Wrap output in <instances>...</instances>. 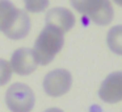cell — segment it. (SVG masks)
I'll return each mask as SVG.
<instances>
[{"instance_id":"6da1fadb","label":"cell","mask_w":122,"mask_h":112,"mask_svg":"<svg viewBox=\"0 0 122 112\" xmlns=\"http://www.w3.org/2000/svg\"><path fill=\"white\" fill-rule=\"evenodd\" d=\"M32 21L25 11L9 0H0V32L11 40H22L30 32Z\"/></svg>"},{"instance_id":"7a4b0ae2","label":"cell","mask_w":122,"mask_h":112,"mask_svg":"<svg viewBox=\"0 0 122 112\" xmlns=\"http://www.w3.org/2000/svg\"><path fill=\"white\" fill-rule=\"evenodd\" d=\"M64 45V33L51 25H46L38 34L33 46V57L37 65L47 66L61 53Z\"/></svg>"},{"instance_id":"3957f363","label":"cell","mask_w":122,"mask_h":112,"mask_svg":"<svg viewBox=\"0 0 122 112\" xmlns=\"http://www.w3.org/2000/svg\"><path fill=\"white\" fill-rule=\"evenodd\" d=\"M72 8L84 15L93 24L104 27L113 21L114 9L110 0H70Z\"/></svg>"},{"instance_id":"277c9868","label":"cell","mask_w":122,"mask_h":112,"mask_svg":"<svg viewBox=\"0 0 122 112\" xmlns=\"http://www.w3.org/2000/svg\"><path fill=\"white\" fill-rule=\"evenodd\" d=\"M34 103V92L25 83H13L5 92V104L11 112H32Z\"/></svg>"},{"instance_id":"5b68a950","label":"cell","mask_w":122,"mask_h":112,"mask_svg":"<svg viewBox=\"0 0 122 112\" xmlns=\"http://www.w3.org/2000/svg\"><path fill=\"white\" fill-rule=\"evenodd\" d=\"M43 91L46 95L59 98L66 95L72 86V75L66 69H55L45 75L43 78Z\"/></svg>"},{"instance_id":"8992f818","label":"cell","mask_w":122,"mask_h":112,"mask_svg":"<svg viewBox=\"0 0 122 112\" xmlns=\"http://www.w3.org/2000/svg\"><path fill=\"white\" fill-rule=\"evenodd\" d=\"M98 96L108 104L122 101V71H114L102 80L98 88Z\"/></svg>"},{"instance_id":"52a82bcc","label":"cell","mask_w":122,"mask_h":112,"mask_svg":"<svg viewBox=\"0 0 122 112\" xmlns=\"http://www.w3.org/2000/svg\"><path fill=\"white\" fill-rule=\"evenodd\" d=\"M9 65L12 71H15L17 75H29L34 73L38 66L33 57V50L29 48H20L15 50Z\"/></svg>"},{"instance_id":"ba28073f","label":"cell","mask_w":122,"mask_h":112,"mask_svg":"<svg viewBox=\"0 0 122 112\" xmlns=\"http://www.w3.org/2000/svg\"><path fill=\"white\" fill-rule=\"evenodd\" d=\"M46 25H51L58 29H61L63 33H67L74 28L75 25V16L70 9L55 7V8L47 11L46 13Z\"/></svg>"},{"instance_id":"9c48e42d","label":"cell","mask_w":122,"mask_h":112,"mask_svg":"<svg viewBox=\"0 0 122 112\" xmlns=\"http://www.w3.org/2000/svg\"><path fill=\"white\" fill-rule=\"evenodd\" d=\"M106 44L117 56H122V25H116L108 32Z\"/></svg>"},{"instance_id":"30bf717a","label":"cell","mask_w":122,"mask_h":112,"mask_svg":"<svg viewBox=\"0 0 122 112\" xmlns=\"http://www.w3.org/2000/svg\"><path fill=\"white\" fill-rule=\"evenodd\" d=\"M25 9L32 13H41L46 11L50 4V0H24Z\"/></svg>"},{"instance_id":"8fae6325","label":"cell","mask_w":122,"mask_h":112,"mask_svg":"<svg viewBox=\"0 0 122 112\" xmlns=\"http://www.w3.org/2000/svg\"><path fill=\"white\" fill-rule=\"evenodd\" d=\"M12 78V69L8 61L0 58V87L9 83Z\"/></svg>"},{"instance_id":"7c38bea8","label":"cell","mask_w":122,"mask_h":112,"mask_svg":"<svg viewBox=\"0 0 122 112\" xmlns=\"http://www.w3.org/2000/svg\"><path fill=\"white\" fill-rule=\"evenodd\" d=\"M45 112H64V111L61 109V108H55V107H53V108H47Z\"/></svg>"},{"instance_id":"4fadbf2b","label":"cell","mask_w":122,"mask_h":112,"mask_svg":"<svg viewBox=\"0 0 122 112\" xmlns=\"http://www.w3.org/2000/svg\"><path fill=\"white\" fill-rule=\"evenodd\" d=\"M114 3L117 4V6H119V7H122V0H113Z\"/></svg>"}]
</instances>
